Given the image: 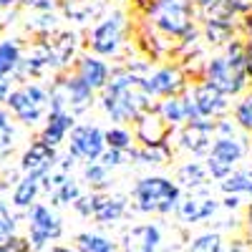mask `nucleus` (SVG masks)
<instances>
[{
  "mask_svg": "<svg viewBox=\"0 0 252 252\" xmlns=\"http://www.w3.org/2000/svg\"><path fill=\"white\" fill-rule=\"evenodd\" d=\"M149 89H146V81L136 78L129 71H119L114 73L111 83L106 86L103 94V111H106L114 121H129L136 119L139 111L149 103Z\"/></svg>",
  "mask_w": 252,
  "mask_h": 252,
  "instance_id": "1",
  "label": "nucleus"
},
{
  "mask_svg": "<svg viewBox=\"0 0 252 252\" xmlns=\"http://www.w3.org/2000/svg\"><path fill=\"white\" fill-rule=\"evenodd\" d=\"M134 199L139 212H159L166 215L177 209L179 204V189L169 179L161 177H146L134 187Z\"/></svg>",
  "mask_w": 252,
  "mask_h": 252,
  "instance_id": "2",
  "label": "nucleus"
},
{
  "mask_svg": "<svg viewBox=\"0 0 252 252\" xmlns=\"http://www.w3.org/2000/svg\"><path fill=\"white\" fill-rule=\"evenodd\" d=\"M10 114L26 126H35L40 119H43L48 103H51V94L38 86V83H26V86H20L15 91L8 94L5 98Z\"/></svg>",
  "mask_w": 252,
  "mask_h": 252,
  "instance_id": "3",
  "label": "nucleus"
},
{
  "mask_svg": "<svg viewBox=\"0 0 252 252\" xmlns=\"http://www.w3.org/2000/svg\"><path fill=\"white\" fill-rule=\"evenodd\" d=\"M209 83L222 94H237L245 86V51L235 43L227 58H215L209 66Z\"/></svg>",
  "mask_w": 252,
  "mask_h": 252,
  "instance_id": "4",
  "label": "nucleus"
},
{
  "mask_svg": "<svg viewBox=\"0 0 252 252\" xmlns=\"http://www.w3.org/2000/svg\"><path fill=\"white\" fill-rule=\"evenodd\" d=\"M63 232L61 220L51 212V207L46 204H33L28 209V242L33 247V252L46 250L48 242L58 240Z\"/></svg>",
  "mask_w": 252,
  "mask_h": 252,
  "instance_id": "5",
  "label": "nucleus"
},
{
  "mask_svg": "<svg viewBox=\"0 0 252 252\" xmlns=\"http://www.w3.org/2000/svg\"><path fill=\"white\" fill-rule=\"evenodd\" d=\"M242 154H245L242 141H237L235 136H220L212 144V152H209V161H207L209 174L217 179H227L232 166L242 159Z\"/></svg>",
  "mask_w": 252,
  "mask_h": 252,
  "instance_id": "6",
  "label": "nucleus"
},
{
  "mask_svg": "<svg viewBox=\"0 0 252 252\" xmlns=\"http://www.w3.org/2000/svg\"><path fill=\"white\" fill-rule=\"evenodd\" d=\"M192 23V5L189 0H161L157 5V26L172 35H179Z\"/></svg>",
  "mask_w": 252,
  "mask_h": 252,
  "instance_id": "7",
  "label": "nucleus"
},
{
  "mask_svg": "<svg viewBox=\"0 0 252 252\" xmlns=\"http://www.w3.org/2000/svg\"><path fill=\"white\" fill-rule=\"evenodd\" d=\"M53 166H56V149L48 146L46 141H40V139L33 141L23 152V157H20V169H23V174H28V177L43 179Z\"/></svg>",
  "mask_w": 252,
  "mask_h": 252,
  "instance_id": "8",
  "label": "nucleus"
},
{
  "mask_svg": "<svg viewBox=\"0 0 252 252\" xmlns=\"http://www.w3.org/2000/svg\"><path fill=\"white\" fill-rule=\"evenodd\" d=\"M103 152V134L96 126H78L71 134V157H81L86 161L98 159Z\"/></svg>",
  "mask_w": 252,
  "mask_h": 252,
  "instance_id": "9",
  "label": "nucleus"
},
{
  "mask_svg": "<svg viewBox=\"0 0 252 252\" xmlns=\"http://www.w3.org/2000/svg\"><path fill=\"white\" fill-rule=\"evenodd\" d=\"M161 229L157 224H139L124 235V252H159Z\"/></svg>",
  "mask_w": 252,
  "mask_h": 252,
  "instance_id": "10",
  "label": "nucleus"
},
{
  "mask_svg": "<svg viewBox=\"0 0 252 252\" xmlns=\"http://www.w3.org/2000/svg\"><path fill=\"white\" fill-rule=\"evenodd\" d=\"M215 209H217V202L212 197H204V192H202V197L199 194H189V197L179 199L177 215H179V220L184 224H194V222H202L207 217H212Z\"/></svg>",
  "mask_w": 252,
  "mask_h": 252,
  "instance_id": "11",
  "label": "nucleus"
},
{
  "mask_svg": "<svg viewBox=\"0 0 252 252\" xmlns=\"http://www.w3.org/2000/svg\"><path fill=\"white\" fill-rule=\"evenodd\" d=\"M119 40H121V15H111L106 18L103 23L94 31V38H91V46L96 53H103L109 56L119 48Z\"/></svg>",
  "mask_w": 252,
  "mask_h": 252,
  "instance_id": "12",
  "label": "nucleus"
},
{
  "mask_svg": "<svg viewBox=\"0 0 252 252\" xmlns=\"http://www.w3.org/2000/svg\"><path fill=\"white\" fill-rule=\"evenodd\" d=\"M212 124H207V121H192L187 126V129L182 131V144H184V149H192L194 154H207V152H212Z\"/></svg>",
  "mask_w": 252,
  "mask_h": 252,
  "instance_id": "13",
  "label": "nucleus"
},
{
  "mask_svg": "<svg viewBox=\"0 0 252 252\" xmlns=\"http://www.w3.org/2000/svg\"><path fill=\"white\" fill-rule=\"evenodd\" d=\"M124 209H126V202L124 197H91V215L98 224H114L124 217Z\"/></svg>",
  "mask_w": 252,
  "mask_h": 252,
  "instance_id": "14",
  "label": "nucleus"
},
{
  "mask_svg": "<svg viewBox=\"0 0 252 252\" xmlns=\"http://www.w3.org/2000/svg\"><path fill=\"white\" fill-rule=\"evenodd\" d=\"M192 101H194V106H197L199 116H215V114L224 111V106H227L224 94H222V91H217V89L212 86V83L197 86V89H194Z\"/></svg>",
  "mask_w": 252,
  "mask_h": 252,
  "instance_id": "15",
  "label": "nucleus"
},
{
  "mask_svg": "<svg viewBox=\"0 0 252 252\" xmlns=\"http://www.w3.org/2000/svg\"><path fill=\"white\" fill-rule=\"evenodd\" d=\"M71 126H73V114H68V111H51L48 114V124L43 126V134H40V141H46L48 146L56 149Z\"/></svg>",
  "mask_w": 252,
  "mask_h": 252,
  "instance_id": "16",
  "label": "nucleus"
},
{
  "mask_svg": "<svg viewBox=\"0 0 252 252\" xmlns=\"http://www.w3.org/2000/svg\"><path fill=\"white\" fill-rule=\"evenodd\" d=\"M161 116L169 124H179L184 119H192V121L202 119L192 98H169V101H164L161 103Z\"/></svg>",
  "mask_w": 252,
  "mask_h": 252,
  "instance_id": "17",
  "label": "nucleus"
},
{
  "mask_svg": "<svg viewBox=\"0 0 252 252\" xmlns=\"http://www.w3.org/2000/svg\"><path fill=\"white\" fill-rule=\"evenodd\" d=\"M38 192H40V179L26 174L23 179L15 184V189H13V207L15 209H31L35 204Z\"/></svg>",
  "mask_w": 252,
  "mask_h": 252,
  "instance_id": "18",
  "label": "nucleus"
},
{
  "mask_svg": "<svg viewBox=\"0 0 252 252\" xmlns=\"http://www.w3.org/2000/svg\"><path fill=\"white\" fill-rule=\"evenodd\" d=\"M106 76H109V68L103 66L98 58H83L81 61V68H78V78L86 83V86L94 91V89H101L106 83Z\"/></svg>",
  "mask_w": 252,
  "mask_h": 252,
  "instance_id": "19",
  "label": "nucleus"
},
{
  "mask_svg": "<svg viewBox=\"0 0 252 252\" xmlns=\"http://www.w3.org/2000/svg\"><path fill=\"white\" fill-rule=\"evenodd\" d=\"M182 86V76L172 68H164L159 73H154L149 81H146V89L149 94H159V96H166V94H174L177 89Z\"/></svg>",
  "mask_w": 252,
  "mask_h": 252,
  "instance_id": "20",
  "label": "nucleus"
},
{
  "mask_svg": "<svg viewBox=\"0 0 252 252\" xmlns=\"http://www.w3.org/2000/svg\"><path fill=\"white\" fill-rule=\"evenodd\" d=\"M76 250L78 252H116V242H111L103 235L94 232H81L76 237Z\"/></svg>",
  "mask_w": 252,
  "mask_h": 252,
  "instance_id": "21",
  "label": "nucleus"
},
{
  "mask_svg": "<svg viewBox=\"0 0 252 252\" xmlns=\"http://www.w3.org/2000/svg\"><path fill=\"white\" fill-rule=\"evenodd\" d=\"M20 48L18 43H13V40H3L0 43V78H8L10 73L18 71L20 66Z\"/></svg>",
  "mask_w": 252,
  "mask_h": 252,
  "instance_id": "22",
  "label": "nucleus"
},
{
  "mask_svg": "<svg viewBox=\"0 0 252 252\" xmlns=\"http://www.w3.org/2000/svg\"><path fill=\"white\" fill-rule=\"evenodd\" d=\"M103 5V0H68L66 3V15L78 23H86L89 18H94L98 13V8Z\"/></svg>",
  "mask_w": 252,
  "mask_h": 252,
  "instance_id": "23",
  "label": "nucleus"
},
{
  "mask_svg": "<svg viewBox=\"0 0 252 252\" xmlns=\"http://www.w3.org/2000/svg\"><path fill=\"white\" fill-rule=\"evenodd\" d=\"M179 182H182L184 187H192V189L202 187V184L207 182L204 166H199L197 161H189L187 166H182V169H179Z\"/></svg>",
  "mask_w": 252,
  "mask_h": 252,
  "instance_id": "24",
  "label": "nucleus"
},
{
  "mask_svg": "<svg viewBox=\"0 0 252 252\" xmlns=\"http://www.w3.org/2000/svg\"><path fill=\"white\" fill-rule=\"evenodd\" d=\"M187 252H222V237L217 232H204L192 240Z\"/></svg>",
  "mask_w": 252,
  "mask_h": 252,
  "instance_id": "25",
  "label": "nucleus"
},
{
  "mask_svg": "<svg viewBox=\"0 0 252 252\" xmlns=\"http://www.w3.org/2000/svg\"><path fill=\"white\" fill-rule=\"evenodd\" d=\"M13 139H15V129H13L10 114L0 109V157H5L13 149Z\"/></svg>",
  "mask_w": 252,
  "mask_h": 252,
  "instance_id": "26",
  "label": "nucleus"
},
{
  "mask_svg": "<svg viewBox=\"0 0 252 252\" xmlns=\"http://www.w3.org/2000/svg\"><path fill=\"white\" fill-rule=\"evenodd\" d=\"M15 235V215L10 212V207L0 199V245H5Z\"/></svg>",
  "mask_w": 252,
  "mask_h": 252,
  "instance_id": "27",
  "label": "nucleus"
},
{
  "mask_svg": "<svg viewBox=\"0 0 252 252\" xmlns=\"http://www.w3.org/2000/svg\"><path fill=\"white\" fill-rule=\"evenodd\" d=\"M81 197V189L73 179H66L56 192H53V204H73Z\"/></svg>",
  "mask_w": 252,
  "mask_h": 252,
  "instance_id": "28",
  "label": "nucleus"
},
{
  "mask_svg": "<svg viewBox=\"0 0 252 252\" xmlns=\"http://www.w3.org/2000/svg\"><path fill=\"white\" fill-rule=\"evenodd\" d=\"M103 141H106L111 149H116V152L129 149V146H131V136L126 134L124 129H109L106 134H103Z\"/></svg>",
  "mask_w": 252,
  "mask_h": 252,
  "instance_id": "29",
  "label": "nucleus"
},
{
  "mask_svg": "<svg viewBox=\"0 0 252 252\" xmlns=\"http://www.w3.org/2000/svg\"><path fill=\"white\" fill-rule=\"evenodd\" d=\"M83 177H86V182L94 184V187H106V182H109L106 166H103V164H89L86 172H83Z\"/></svg>",
  "mask_w": 252,
  "mask_h": 252,
  "instance_id": "30",
  "label": "nucleus"
},
{
  "mask_svg": "<svg viewBox=\"0 0 252 252\" xmlns=\"http://www.w3.org/2000/svg\"><path fill=\"white\" fill-rule=\"evenodd\" d=\"M237 121L245 126V129H252V96L245 98L237 106Z\"/></svg>",
  "mask_w": 252,
  "mask_h": 252,
  "instance_id": "31",
  "label": "nucleus"
},
{
  "mask_svg": "<svg viewBox=\"0 0 252 252\" xmlns=\"http://www.w3.org/2000/svg\"><path fill=\"white\" fill-rule=\"evenodd\" d=\"M101 161H103V166H116V164H121V152L111 149V152H106L101 157Z\"/></svg>",
  "mask_w": 252,
  "mask_h": 252,
  "instance_id": "32",
  "label": "nucleus"
},
{
  "mask_svg": "<svg viewBox=\"0 0 252 252\" xmlns=\"http://www.w3.org/2000/svg\"><path fill=\"white\" fill-rule=\"evenodd\" d=\"M245 68H247V73L252 76V43H250L247 51H245Z\"/></svg>",
  "mask_w": 252,
  "mask_h": 252,
  "instance_id": "33",
  "label": "nucleus"
},
{
  "mask_svg": "<svg viewBox=\"0 0 252 252\" xmlns=\"http://www.w3.org/2000/svg\"><path fill=\"white\" fill-rule=\"evenodd\" d=\"M10 94V86H8V81L5 78H0V101H5Z\"/></svg>",
  "mask_w": 252,
  "mask_h": 252,
  "instance_id": "34",
  "label": "nucleus"
},
{
  "mask_svg": "<svg viewBox=\"0 0 252 252\" xmlns=\"http://www.w3.org/2000/svg\"><path fill=\"white\" fill-rule=\"evenodd\" d=\"M46 252H78V250H73V247H66V245H53V247H48Z\"/></svg>",
  "mask_w": 252,
  "mask_h": 252,
  "instance_id": "35",
  "label": "nucleus"
},
{
  "mask_svg": "<svg viewBox=\"0 0 252 252\" xmlns=\"http://www.w3.org/2000/svg\"><path fill=\"white\" fill-rule=\"evenodd\" d=\"M237 202H240V199L232 194V197H227V199H224V207H229V209H232V207H237Z\"/></svg>",
  "mask_w": 252,
  "mask_h": 252,
  "instance_id": "36",
  "label": "nucleus"
},
{
  "mask_svg": "<svg viewBox=\"0 0 252 252\" xmlns=\"http://www.w3.org/2000/svg\"><path fill=\"white\" fill-rule=\"evenodd\" d=\"M197 3H202V5H217L220 0H197Z\"/></svg>",
  "mask_w": 252,
  "mask_h": 252,
  "instance_id": "37",
  "label": "nucleus"
},
{
  "mask_svg": "<svg viewBox=\"0 0 252 252\" xmlns=\"http://www.w3.org/2000/svg\"><path fill=\"white\" fill-rule=\"evenodd\" d=\"M15 0H0V8H8V5H13Z\"/></svg>",
  "mask_w": 252,
  "mask_h": 252,
  "instance_id": "38",
  "label": "nucleus"
},
{
  "mask_svg": "<svg viewBox=\"0 0 252 252\" xmlns=\"http://www.w3.org/2000/svg\"><path fill=\"white\" fill-rule=\"evenodd\" d=\"M0 252H13V247L5 242V245H0Z\"/></svg>",
  "mask_w": 252,
  "mask_h": 252,
  "instance_id": "39",
  "label": "nucleus"
}]
</instances>
